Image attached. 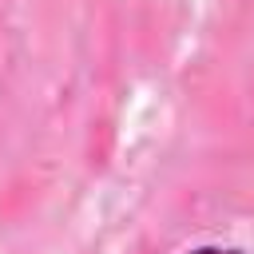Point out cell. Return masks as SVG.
Here are the masks:
<instances>
[{"label":"cell","mask_w":254,"mask_h":254,"mask_svg":"<svg viewBox=\"0 0 254 254\" xmlns=\"http://www.w3.org/2000/svg\"><path fill=\"white\" fill-rule=\"evenodd\" d=\"M190 254H238V250H222V246H202V250H190Z\"/></svg>","instance_id":"6da1fadb"}]
</instances>
